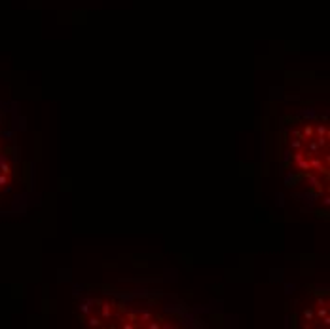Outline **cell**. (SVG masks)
I'll use <instances>...</instances> for the list:
<instances>
[{
    "mask_svg": "<svg viewBox=\"0 0 330 329\" xmlns=\"http://www.w3.org/2000/svg\"><path fill=\"white\" fill-rule=\"evenodd\" d=\"M150 318H152V314H150V312H142L139 316V322H148Z\"/></svg>",
    "mask_w": 330,
    "mask_h": 329,
    "instance_id": "cell-7",
    "label": "cell"
},
{
    "mask_svg": "<svg viewBox=\"0 0 330 329\" xmlns=\"http://www.w3.org/2000/svg\"><path fill=\"white\" fill-rule=\"evenodd\" d=\"M313 316H315V314H313V310H309V308L304 312V318H306V320H313Z\"/></svg>",
    "mask_w": 330,
    "mask_h": 329,
    "instance_id": "cell-11",
    "label": "cell"
},
{
    "mask_svg": "<svg viewBox=\"0 0 330 329\" xmlns=\"http://www.w3.org/2000/svg\"><path fill=\"white\" fill-rule=\"evenodd\" d=\"M307 181H309V187H313V188H321V181L317 177H313V175H309L307 173Z\"/></svg>",
    "mask_w": 330,
    "mask_h": 329,
    "instance_id": "cell-4",
    "label": "cell"
},
{
    "mask_svg": "<svg viewBox=\"0 0 330 329\" xmlns=\"http://www.w3.org/2000/svg\"><path fill=\"white\" fill-rule=\"evenodd\" d=\"M148 327H150V329H158V327H159V323H150Z\"/></svg>",
    "mask_w": 330,
    "mask_h": 329,
    "instance_id": "cell-17",
    "label": "cell"
},
{
    "mask_svg": "<svg viewBox=\"0 0 330 329\" xmlns=\"http://www.w3.org/2000/svg\"><path fill=\"white\" fill-rule=\"evenodd\" d=\"M306 158V152L304 151H298L296 154H294V162H300V160H304Z\"/></svg>",
    "mask_w": 330,
    "mask_h": 329,
    "instance_id": "cell-8",
    "label": "cell"
},
{
    "mask_svg": "<svg viewBox=\"0 0 330 329\" xmlns=\"http://www.w3.org/2000/svg\"><path fill=\"white\" fill-rule=\"evenodd\" d=\"M300 146H302V141H300V139H296V141L290 143V148H300Z\"/></svg>",
    "mask_w": 330,
    "mask_h": 329,
    "instance_id": "cell-12",
    "label": "cell"
},
{
    "mask_svg": "<svg viewBox=\"0 0 330 329\" xmlns=\"http://www.w3.org/2000/svg\"><path fill=\"white\" fill-rule=\"evenodd\" d=\"M296 164H298V168L302 169V171H309V169H311V166H309V160H307V158L300 160V162H296Z\"/></svg>",
    "mask_w": 330,
    "mask_h": 329,
    "instance_id": "cell-5",
    "label": "cell"
},
{
    "mask_svg": "<svg viewBox=\"0 0 330 329\" xmlns=\"http://www.w3.org/2000/svg\"><path fill=\"white\" fill-rule=\"evenodd\" d=\"M315 133H317V137H328V129H326L324 124H321V126L315 128Z\"/></svg>",
    "mask_w": 330,
    "mask_h": 329,
    "instance_id": "cell-2",
    "label": "cell"
},
{
    "mask_svg": "<svg viewBox=\"0 0 330 329\" xmlns=\"http://www.w3.org/2000/svg\"><path fill=\"white\" fill-rule=\"evenodd\" d=\"M87 323L91 325V327H99V325H101V320H99V318H89Z\"/></svg>",
    "mask_w": 330,
    "mask_h": 329,
    "instance_id": "cell-9",
    "label": "cell"
},
{
    "mask_svg": "<svg viewBox=\"0 0 330 329\" xmlns=\"http://www.w3.org/2000/svg\"><path fill=\"white\" fill-rule=\"evenodd\" d=\"M313 135H315V129H313V126L306 124V126H304V137H306V139L309 141V139H311Z\"/></svg>",
    "mask_w": 330,
    "mask_h": 329,
    "instance_id": "cell-3",
    "label": "cell"
},
{
    "mask_svg": "<svg viewBox=\"0 0 330 329\" xmlns=\"http://www.w3.org/2000/svg\"><path fill=\"white\" fill-rule=\"evenodd\" d=\"M309 160V166L311 168H315L317 171H321V173H326V166H323V162L319 160V158H313V156H309L307 158Z\"/></svg>",
    "mask_w": 330,
    "mask_h": 329,
    "instance_id": "cell-1",
    "label": "cell"
},
{
    "mask_svg": "<svg viewBox=\"0 0 330 329\" xmlns=\"http://www.w3.org/2000/svg\"><path fill=\"white\" fill-rule=\"evenodd\" d=\"M80 310H82V314H85V316H87L89 312H91V310H89V304H87V303H85V304H80Z\"/></svg>",
    "mask_w": 330,
    "mask_h": 329,
    "instance_id": "cell-10",
    "label": "cell"
},
{
    "mask_svg": "<svg viewBox=\"0 0 330 329\" xmlns=\"http://www.w3.org/2000/svg\"><path fill=\"white\" fill-rule=\"evenodd\" d=\"M125 329H135V323H124Z\"/></svg>",
    "mask_w": 330,
    "mask_h": 329,
    "instance_id": "cell-16",
    "label": "cell"
},
{
    "mask_svg": "<svg viewBox=\"0 0 330 329\" xmlns=\"http://www.w3.org/2000/svg\"><path fill=\"white\" fill-rule=\"evenodd\" d=\"M6 183H8V177H6V175H0V187L6 185Z\"/></svg>",
    "mask_w": 330,
    "mask_h": 329,
    "instance_id": "cell-15",
    "label": "cell"
},
{
    "mask_svg": "<svg viewBox=\"0 0 330 329\" xmlns=\"http://www.w3.org/2000/svg\"><path fill=\"white\" fill-rule=\"evenodd\" d=\"M317 316H319V318H324V316H326V308H324V306L317 310Z\"/></svg>",
    "mask_w": 330,
    "mask_h": 329,
    "instance_id": "cell-14",
    "label": "cell"
},
{
    "mask_svg": "<svg viewBox=\"0 0 330 329\" xmlns=\"http://www.w3.org/2000/svg\"><path fill=\"white\" fill-rule=\"evenodd\" d=\"M101 308H102V318H110V304H108V303H104Z\"/></svg>",
    "mask_w": 330,
    "mask_h": 329,
    "instance_id": "cell-6",
    "label": "cell"
},
{
    "mask_svg": "<svg viewBox=\"0 0 330 329\" xmlns=\"http://www.w3.org/2000/svg\"><path fill=\"white\" fill-rule=\"evenodd\" d=\"M0 169H2V173H10V171H11L8 164H0Z\"/></svg>",
    "mask_w": 330,
    "mask_h": 329,
    "instance_id": "cell-13",
    "label": "cell"
}]
</instances>
